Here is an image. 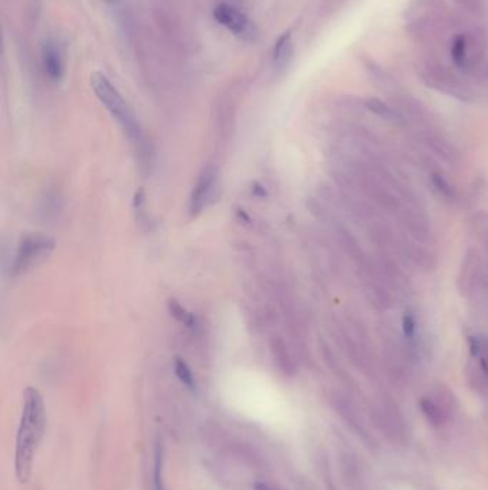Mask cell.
Returning a JSON list of instances; mask_svg holds the SVG:
<instances>
[{
    "mask_svg": "<svg viewBox=\"0 0 488 490\" xmlns=\"http://www.w3.org/2000/svg\"><path fill=\"white\" fill-rule=\"evenodd\" d=\"M471 226H473V231L475 233L477 238L480 240V243L482 244V247L485 248L488 254V214L482 211L474 214L471 219Z\"/></svg>",
    "mask_w": 488,
    "mask_h": 490,
    "instance_id": "cell-19",
    "label": "cell"
},
{
    "mask_svg": "<svg viewBox=\"0 0 488 490\" xmlns=\"http://www.w3.org/2000/svg\"><path fill=\"white\" fill-rule=\"evenodd\" d=\"M344 343L346 345L349 357L358 367H368L371 363L370 338L365 329L355 320L349 323L344 331Z\"/></svg>",
    "mask_w": 488,
    "mask_h": 490,
    "instance_id": "cell-8",
    "label": "cell"
},
{
    "mask_svg": "<svg viewBox=\"0 0 488 490\" xmlns=\"http://www.w3.org/2000/svg\"><path fill=\"white\" fill-rule=\"evenodd\" d=\"M365 68L368 71V75H370L371 80L375 83V86L378 89H381V91L384 94H387L389 98L392 95H395L396 92L401 91V89H399V86L396 85L395 79L387 71H384L381 66H378L375 62L368 61L365 63Z\"/></svg>",
    "mask_w": 488,
    "mask_h": 490,
    "instance_id": "cell-14",
    "label": "cell"
},
{
    "mask_svg": "<svg viewBox=\"0 0 488 490\" xmlns=\"http://www.w3.org/2000/svg\"><path fill=\"white\" fill-rule=\"evenodd\" d=\"M176 374L177 377H180L187 386L192 387L194 386V377H192V373L189 370V367L187 366V363H184L182 360H176Z\"/></svg>",
    "mask_w": 488,
    "mask_h": 490,
    "instance_id": "cell-20",
    "label": "cell"
},
{
    "mask_svg": "<svg viewBox=\"0 0 488 490\" xmlns=\"http://www.w3.org/2000/svg\"><path fill=\"white\" fill-rule=\"evenodd\" d=\"M54 248H55V241L48 235L30 234L23 237L19 243V247L15 255L12 271L15 274L25 273L33 264L49 255Z\"/></svg>",
    "mask_w": 488,
    "mask_h": 490,
    "instance_id": "cell-6",
    "label": "cell"
},
{
    "mask_svg": "<svg viewBox=\"0 0 488 490\" xmlns=\"http://www.w3.org/2000/svg\"><path fill=\"white\" fill-rule=\"evenodd\" d=\"M475 55H478L477 39L468 33H460L451 43V59L456 68L470 72L475 68Z\"/></svg>",
    "mask_w": 488,
    "mask_h": 490,
    "instance_id": "cell-11",
    "label": "cell"
},
{
    "mask_svg": "<svg viewBox=\"0 0 488 490\" xmlns=\"http://www.w3.org/2000/svg\"><path fill=\"white\" fill-rule=\"evenodd\" d=\"M394 216L398 221L399 228H401V234L418 243L434 247L435 240L431 228V221L421 209L420 204L404 202Z\"/></svg>",
    "mask_w": 488,
    "mask_h": 490,
    "instance_id": "cell-3",
    "label": "cell"
},
{
    "mask_svg": "<svg viewBox=\"0 0 488 490\" xmlns=\"http://www.w3.org/2000/svg\"><path fill=\"white\" fill-rule=\"evenodd\" d=\"M215 190H216V171L212 166L205 168L204 172L199 175L198 183L191 195L189 211L192 215H198L209 205V202L215 197Z\"/></svg>",
    "mask_w": 488,
    "mask_h": 490,
    "instance_id": "cell-10",
    "label": "cell"
},
{
    "mask_svg": "<svg viewBox=\"0 0 488 490\" xmlns=\"http://www.w3.org/2000/svg\"><path fill=\"white\" fill-rule=\"evenodd\" d=\"M430 180L431 184L434 187V190L442 197L449 201H454L457 198V190L456 187L450 183L449 178L444 175L441 171L438 169H432L430 173Z\"/></svg>",
    "mask_w": 488,
    "mask_h": 490,
    "instance_id": "cell-18",
    "label": "cell"
},
{
    "mask_svg": "<svg viewBox=\"0 0 488 490\" xmlns=\"http://www.w3.org/2000/svg\"><path fill=\"white\" fill-rule=\"evenodd\" d=\"M482 258L480 252L474 248H470L463 258L458 277H457V288L463 297H475L478 294L484 295L488 290Z\"/></svg>",
    "mask_w": 488,
    "mask_h": 490,
    "instance_id": "cell-4",
    "label": "cell"
},
{
    "mask_svg": "<svg viewBox=\"0 0 488 490\" xmlns=\"http://www.w3.org/2000/svg\"><path fill=\"white\" fill-rule=\"evenodd\" d=\"M364 106L375 114L377 116L388 121V122H394V123H398V125H407V121L406 118L398 112V109L395 106H391L388 105L387 102L378 99V98H367L364 101Z\"/></svg>",
    "mask_w": 488,
    "mask_h": 490,
    "instance_id": "cell-15",
    "label": "cell"
},
{
    "mask_svg": "<svg viewBox=\"0 0 488 490\" xmlns=\"http://www.w3.org/2000/svg\"><path fill=\"white\" fill-rule=\"evenodd\" d=\"M42 68L51 80L59 82L65 73V61L59 43L55 39H46L42 44Z\"/></svg>",
    "mask_w": 488,
    "mask_h": 490,
    "instance_id": "cell-12",
    "label": "cell"
},
{
    "mask_svg": "<svg viewBox=\"0 0 488 490\" xmlns=\"http://www.w3.org/2000/svg\"><path fill=\"white\" fill-rule=\"evenodd\" d=\"M104 2L115 11H119L122 8V0H104Z\"/></svg>",
    "mask_w": 488,
    "mask_h": 490,
    "instance_id": "cell-23",
    "label": "cell"
},
{
    "mask_svg": "<svg viewBox=\"0 0 488 490\" xmlns=\"http://www.w3.org/2000/svg\"><path fill=\"white\" fill-rule=\"evenodd\" d=\"M294 56V42L291 30L282 33L274 44L273 49V66L277 72L285 71Z\"/></svg>",
    "mask_w": 488,
    "mask_h": 490,
    "instance_id": "cell-13",
    "label": "cell"
},
{
    "mask_svg": "<svg viewBox=\"0 0 488 490\" xmlns=\"http://www.w3.org/2000/svg\"><path fill=\"white\" fill-rule=\"evenodd\" d=\"M403 336L410 353H417L420 347L418 321L411 310H406L403 316Z\"/></svg>",
    "mask_w": 488,
    "mask_h": 490,
    "instance_id": "cell-17",
    "label": "cell"
},
{
    "mask_svg": "<svg viewBox=\"0 0 488 490\" xmlns=\"http://www.w3.org/2000/svg\"><path fill=\"white\" fill-rule=\"evenodd\" d=\"M421 76L427 86L435 89V91L438 92L447 94L464 102H468L474 98L471 89L467 86V83L460 80V78H457L454 73H451L444 66H439L435 63H427L421 72Z\"/></svg>",
    "mask_w": 488,
    "mask_h": 490,
    "instance_id": "cell-5",
    "label": "cell"
},
{
    "mask_svg": "<svg viewBox=\"0 0 488 490\" xmlns=\"http://www.w3.org/2000/svg\"><path fill=\"white\" fill-rule=\"evenodd\" d=\"M170 311H172V314L177 319V320H181L182 323L188 324V326H192L194 324V317L187 313L185 308H182L180 304H176V302H170Z\"/></svg>",
    "mask_w": 488,
    "mask_h": 490,
    "instance_id": "cell-21",
    "label": "cell"
},
{
    "mask_svg": "<svg viewBox=\"0 0 488 490\" xmlns=\"http://www.w3.org/2000/svg\"><path fill=\"white\" fill-rule=\"evenodd\" d=\"M91 86L96 98L123 128L127 137L135 144H144V132L135 112L132 111L109 78L102 72H94L91 75Z\"/></svg>",
    "mask_w": 488,
    "mask_h": 490,
    "instance_id": "cell-2",
    "label": "cell"
},
{
    "mask_svg": "<svg viewBox=\"0 0 488 490\" xmlns=\"http://www.w3.org/2000/svg\"><path fill=\"white\" fill-rule=\"evenodd\" d=\"M212 16L220 26H224L232 35L245 42H254L258 36V30L254 22L242 11L231 4H218L212 11Z\"/></svg>",
    "mask_w": 488,
    "mask_h": 490,
    "instance_id": "cell-7",
    "label": "cell"
},
{
    "mask_svg": "<svg viewBox=\"0 0 488 490\" xmlns=\"http://www.w3.org/2000/svg\"><path fill=\"white\" fill-rule=\"evenodd\" d=\"M44 429V405L40 393L29 387L25 391V403L16 440L15 467L20 483H26L32 474L33 459Z\"/></svg>",
    "mask_w": 488,
    "mask_h": 490,
    "instance_id": "cell-1",
    "label": "cell"
},
{
    "mask_svg": "<svg viewBox=\"0 0 488 490\" xmlns=\"http://www.w3.org/2000/svg\"><path fill=\"white\" fill-rule=\"evenodd\" d=\"M456 2H458L460 5H463L468 9H473V11H478L481 8L480 0H456Z\"/></svg>",
    "mask_w": 488,
    "mask_h": 490,
    "instance_id": "cell-22",
    "label": "cell"
},
{
    "mask_svg": "<svg viewBox=\"0 0 488 490\" xmlns=\"http://www.w3.org/2000/svg\"><path fill=\"white\" fill-rule=\"evenodd\" d=\"M417 137L428 151H431L435 157H438L444 162H447L451 166L453 165L457 166L461 162L460 151L449 140H446L442 135H439L438 132H435L432 128H425L418 130Z\"/></svg>",
    "mask_w": 488,
    "mask_h": 490,
    "instance_id": "cell-9",
    "label": "cell"
},
{
    "mask_svg": "<svg viewBox=\"0 0 488 490\" xmlns=\"http://www.w3.org/2000/svg\"><path fill=\"white\" fill-rule=\"evenodd\" d=\"M337 237H338L339 245L344 250V252L346 255H349L355 261V264H358L360 261H363L367 257V254L361 248L357 237H354L352 233L348 228H345L344 226H337Z\"/></svg>",
    "mask_w": 488,
    "mask_h": 490,
    "instance_id": "cell-16",
    "label": "cell"
}]
</instances>
